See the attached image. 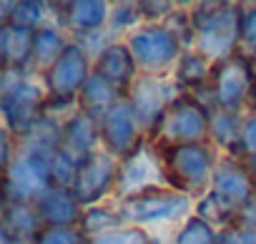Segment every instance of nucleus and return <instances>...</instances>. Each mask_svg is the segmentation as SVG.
Instances as JSON below:
<instances>
[{"label":"nucleus","mask_w":256,"mask_h":244,"mask_svg":"<svg viewBox=\"0 0 256 244\" xmlns=\"http://www.w3.org/2000/svg\"><path fill=\"white\" fill-rule=\"evenodd\" d=\"M116 209H118V216L123 224L146 229L158 244L161 234H166L171 239L174 231L196 211V199H191L171 186H158V189L134 194L128 199H118Z\"/></svg>","instance_id":"obj_1"},{"label":"nucleus","mask_w":256,"mask_h":244,"mask_svg":"<svg viewBox=\"0 0 256 244\" xmlns=\"http://www.w3.org/2000/svg\"><path fill=\"white\" fill-rule=\"evenodd\" d=\"M256 196V184L244 164V159L234 156H221L218 166L214 171L211 189L196 201L198 216H204L208 224H214L218 231L231 226L241 209Z\"/></svg>","instance_id":"obj_2"},{"label":"nucleus","mask_w":256,"mask_h":244,"mask_svg":"<svg viewBox=\"0 0 256 244\" xmlns=\"http://www.w3.org/2000/svg\"><path fill=\"white\" fill-rule=\"evenodd\" d=\"M194 48L211 63L231 58L241 51V3H191Z\"/></svg>","instance_id":"obj_3"},{"label":"nucleus","mask_w":256,"mask_h":244,"mask_svg":"<svg viewBox=\"0 0 256 244\" xmlns=\"http://www.w3.org/2000/svg\"><path fill=\"white\" fill-rule=\"evenodd\" d=\"M158 151L164 156L166 179H168L171 189H176L196 201L211 189L214 171L221 159L218 149L211 141L171 146V149H158Z\"/></svg>","instance_id":"obj_4"},{"label":"nucleus","mask_w":256,"mask_h":244,"mask_svg":"<svg viewBox=\"0 0 256 244\" xmlns=\"http://www.w3.org/2000/svg\"><path fill=\"white\" fill-rule=\"evenodd\" d=\"M46 98L48 91L40 76L3 71V96H0L3 129H8L16 139H23L36 126V121L43 116Z\"/></svg>","instance_id":"obj_5"},{"label":"nucleus","mask_w":256,"mask_h":244,"mask_svg":"<svg viewBox=\"0 0 256 244\" xmlns=\"http://www.w3.org/2000/svg\"><path fill=\"white\" fill-rule=\"evenodd\" d=\"M123 41L131 48L138 73L156 78L174 76V68L186 51V43L166 23H141Z\"/></svg>","instance_id":"obj_6"},{"label":"nucleus","mask_w":256,"mask_h":244,"mask_svg":"<svg viewBox=\"0 0 256 244\" xmlns=\"http://www.w3.org/2000/svg\"><path fill=\"white\" fill-rule=\"evenodd\" d=\"M254 83H256V76L251 68V58L238 51L231 58L214 63L208 88H204L196 96L211 111L224 108V111H234V113H246L248 103H251Z\"/></svg>","instance_id":"obj_7"},{"label":"nucleus","mask_w":256,"mask_h":244,"mask_svg":"<svg viewBox=\"0 0 256 244\" xmlns=\"http://www.w3.org/2000/svg\"><path fill=\"white\" fill-rule=\"evenodd\" d=\"M208 124H211V108L196 93H181L168 106V111L158 121L148 141H154L158 149L204 144L208 141Z\"/></svg>","instance_id":"obj_8"},{"label":"nucleus","mask_w":256,"mask_h":244,"mask_svg":"<svg viewBox=\"0 0 256 244\" xmlns=\"http://www.w3.org/2000/svg\"><path fill=\"white\" fill-rule=\"evenodd\" d=\"M168 186L166 179V166L158 146L148 139H144L131 154L118 159V174H116V186H113V199H128L134 194Z\"/></svg>","instance_id":"obj_9"},{"label":"nucleus","mask_w":256,"mask_h":244,"mask_svg":"<svg viewBox=\"0 0 256 244\" xmlns=\"http://www.w3.org/2000/svg\"><path fill=\"white\" fill-rule=\"evenodd\" d=\"M53 184L50 156L20 149L18 156L6 166V201L36 204Z\"/></svg>","instance_id":"obj_10"},{"label":"nucleus","mask_w":256,"mask_h":244,"mask_svg":"<svg viewBox=\"0 0 256 244\" xmlns=\"http://www.w3.org/2000/svg\"><path fill=\"white\" fill-rule=\"evenodd\" d=\"M184 91L178 88V83L174 81V76L166 78H156V76H138L136 83L128 91V103H131L138 124L146 134V139L154 134V129L158 126V121L164 118V113L168 111V106L181 96Z\"/></svg>","instance_id":"obj_11"},{"label":"nucleus","mask_w":256,"mask_h":244,"mask_svg":"<svg viewBox=\"0 0 256 244\" xmlns=\"http://www.w3.org/2000/svg\"><path fill=\"white\" fill-rule=\"evenodd\" d=\"M93 73V58L88 51L70 38L66 51L56 58V63L40 76L46 91L50 98H63V101H78V93L83 91L86 81Z\"/></svg>","instance_id":"obj_12"},{"label":"nucleus","mask_w":256,"mask_h":244,"mask_svg":"<svg viewBox=\"0 0 256 244\" xmlns=\"http://www.w3.org/2000/svg\"><path fill=\"white\" fill-rule=\"evenodd\" d=\"M116 174H118V159L110 156L106 149H98L96 154H90L80 161L70 189H73L76 199L83 204V209L113 199Z\"/></svg>","instance_id":"obj_13"},{"label":"nucleus","mask_w":256,"mask_h":244,"mask_svg":"<svg viewBox=\"0 0 256 244\" xmlns=\"http://www.w3.org/2000/svg\"><path fill=\"white\" fill-rule=\"evenodd\" d=\"M144 139H146V134L138 124L131 103H128V98H120L118 103H113L103 113V118H100V149H106L110 156L123 159Z\"/></svg>","instance_id":"obj_14"},{"label":"nucleus","mask_w":256,"mask_h":244,"mask_svg":"<svg viewBox=\"0 0 256 244\" xmlns=\"http://www.w3.org/2000/svg\"><path fill=\"white\" fill-rule=\"evenodd\" d=\"M58 13L50 16L73 41L100 33L108 28L110 3L106 0H73V3H53Z\"/></svg>","instance_id":"obj_15"},{"label":"nucleus","mask_w":256,"mask_h":244,"mask_svg":"<svg viewBox=\"0 0 256 244\" xmlns=\"http://www.w3.org/2000/svg\"><path fill=\"white\" fill-rule=\"evenodd\" d=\"M93 73H98L103 81H108L123 98L128 96L131 86L136 83L138 66L131 56V48L126 46V41H113L108 43L96 58H93Z\"/></svg>","instance_id":"obj_16"},{"label":"nucleus","mask_w":256,"mask_h":244,"mask_svg":"<svg viewBox=\"0 0 256 244\" xmlns=\"http://www.w3.org/2000/svg\"><path fill=\"white\" fill-rule=\"evenodd\" d=\"M33 206H36V214L43 229L78 226L83 216V204L76 199L70 186H50Z\"/></svg>","instance_id":"obj_17"},{"label":"nucleus","mask_w":256,"mask_h":244,"mask_svg":"<svg viewBox=\"0 0 256 244\" xmlns=\"http://www.w3.org/2000/svg\"><path fill=\"white\" fill-rule=\"evenodd\" d=\"M60 149H66L68 154H73L78 161H83L86 156L96 154L100 149V121L78 108L63 124Z\"/></svg>","instance_id":"obj_18"},{"label":"nucleus","mask_w":256,"mask_h":244,"mask_svg":"<svg viewBox=\"0 0 256 244\" xmlns=\"http://www.w3.org/2000/svg\"><path fill=\"white\" fill-rule=\"evenodd\" d=\"M208 141L218 149L221 156L244 159V113L214 108L208 124Z\"/></svg>","instance_id":"obj_19"},{"label":"nucleus","mask_w":256,"mask_h":244,"mask_svg":"<svg viewBox=\"0 0 256 244\" xmlns=\"http://www.w3.org/2000/svg\"><path fill=\"white\" fill-rule=\"evenodd\" d=\"M33 36H36V31L16 28V26H0V66H3V71L30 73Z\"/></svg>","instance_id":"obj_20"},{"label":"nucleus","mask_w":256,"mask_h":244,"mask_svg":"<svg viewBox=\"0 0 256 244\" xmlns=\"http://www.w3.org/2000/svg\"><path fill=\"white\" fill-rule=\"evenodd\" d=\"M70 43V36L56 23L48 21L46 26H40L33 36V63H30V73L33 76H43L56 58L66 51V46Z\"/></svg>","instance_id":"obj_21"},{"label":"nucleus","mask_w":256,"mask_h":244,"mask_svg":"<svg viewBox=\"0 0 256 244\" xmlns=\"http://www.w3.org/2000/svg\"><path fill=\"white\" fill-rule=\"evenodd\" d=\"M211 68L214 63L206 56H201L196 48H186L174 68V81L184 93H201L204 88H208Z\"/></svg>","instance_id":"obj_22"},{"label":"nucleus","mask_w":256,"mask_h":244,"mask_svg":"<svg viewBox=\"0 0 256 244\" xmlns=\"http://www.w3.org/2000/svg\"><path fill=\"white\" fill-rule=\"evenodd\" d=\"M0 26H16L26 31H38L50 21V3L38 0H20V3H3L0 6Z\"/></svg>","instance_id":"obj_23"},{"label":"nucleus","mask_w":256,"mask_h":244,"mask_svg":"<svg viewBox=\"0 0 256 244\" xmlns=\"http://www.w3.org/2000/svg\"><path fill=\"white\" fill-rule=\"evenodd\" d=\"M120 98H123V96H120L108 81H103L98 73H90V78L86 81L83 91L78 93V108L100 121L103 113H106L113 103H118Z\"/></svg>","instance_id":"obj_24"},{"label":"nucleus","mask_w":256,"mask_h":244,"mask_svg":"<svg viewBox=\"0 0 256 244\" xmlns=\"http://www.w3.org/2000/svg\"><path fill=\"white\" fill-rule=\"evenodd\" d=\"M43 224L36 214L33 204L26 201H6L3 206V231L10 236H23V239H36L40 234Z\"/></svg>","instance_id":"obj_25"},{"label":"nucleus","mask_w":256,"mask_h":244,"mask_svg":"<svg viewBox=\"0 0 256 244\" xmlns=\"http://www.w3.org/2000/svg\"><path fill=\"white\" fill-rule=\"evenodd\" d=\"M118 226H123V221L118 216V209H116L113 199H108L103 204H96V206H86L83 216H80V224H78V229L86 236H98V234H106V231L118 229Z\"/></svg>","instance_id":"obj_26"},{"label":"nucleus","mask_w":256,"mask_h":244,"mask_svg":"<svg viewBox=\"0 0 256 244\" xmlns=\"http://www.w3.org/2000/svg\"><path fill=\"white\" fill-rule=\"evenodd\" d=\"M168 244H218V229L204 216L191 214L168 239Z\"/></svg>","instance_id":"obj_27"},{"label":"nucleus","mask_w":256,"mask_h":244,"mask_svg":"<svg viewBox=\"0 0 256 244\" xmlns=\"http://www.w3.org/2000/svg\"><path fill=\"white\" fill-rule=\"evenodd\" d=\"M138 26H141L138 3H110V18H108L106 33L113 41H123L128 33L136 31Z\"/></svg>","instance_id":"obj_28"},{"label":"nucleus","mask_w":256,"mask_h":244,"mask_svg":"<svg viewBox=\"0 0 256 244\" xmlns=\"http://www.w3.org/2000/svg\"><path fill=\"white\" fill-rule=\"evenodd\" d=\"M88 239H90V244H156V239L146 229H138L131 224H123L118 229H110L106 234L88 236Z\"/></svg>","instance_id":"obj_29"},{"label":"nucleus","mask_w":256,"mask_h":244,"mask_svg":"<svg viewBox=\"0 0 256 244\" xmlns=\"http://www.w3.org/2000/svg\"><path fill=\"white\" fill-rule=\"evenodd\" d=\"M80 161L68 154L66 149H58L50 154V174H53V184L56 186H70L73 179H76V171H78Z\"/></svg>","instance_id":"obj_30"},{"label":"nucleus","mask_w":256,"mask_h":244,"mask_svg":"<svg viewBox=\"0 0 256 244\" xmlns=\"http://www.w3.org/2000/svg\"><path fill=\"white\" fill-rule=\"evenodd\" d=\"M36 244H90V239L78 226H56V229H40Z\"/></svg>","instance_id":"obj_31"},{"label":"nucleus","mask_w":256,"mask_h":244,"mask_svg":"<svg viewBox=\"0 0 256 244\" xmlns=\"http://www.w3.org/2000/svg\"><path fill=\"white\" fill-rule=\"evenodd\" d=\"M241 53H256V3H241Z\"/></svg>","instance_id":"obj_32"},{"label":"nucleus","mask_w":256,"mask_h":244,"mask_svg":"<svg viewBox=\"0 0 256 244\" xmlns=\"http://www.w3.org/2000/svg\"><path fill=\"white\" fill-rule=\"evenodd\" d=\"M176 8L178 3H171V0H141L138 16H141V23H166Z\"/></svg>","instance_id":"obj_33"},{"label":"nucleus","mask_w":256,"mask_h":244,"mask_svg":"<svg viewBox=\"0 0 256 244\" xmlns=\"http://www.w3.org/2000/svg\"><path fill=\"white\" fill-rule=\"evenodd\" d=\"M218 244H256V229L234 221L231 226L218 231Z\"/></svg>","instance_id":"obj_34"},{"label":"nucleus","mask_w":256,"mask_h":244,"mask_svg":"<svg viewBox=\"0 0 256 244\" xmlns=\"http://www.w3.org/2000/svg\"><path fill=\"white\" fill-rule=\"evenodd\" d=\"M244 151L246 156L256 151V108L244 113Z\"/></svg>","instance_id":"obj_35"},{"label":"nucleus","mask_w":256,"mask_h":244,"mask_svg":"<svg viewBox=\"0 0 256 244\" xmlns=\"http://www.w3.org/2000/svg\"><path fill=\"white\" fill-rule=\"evenodd\" d=\"M238 224H244V226H251V229H256V196L241 209V214H238V219H236Z\"/></svg>","instance_id":"obj_36"},{"label":"nucleus","mask_w":256,"mask_h":244,"mask_svg":"<svg viewBox=\"0 0 256 244\" xmlns=\"http://www.w3.org/2000/svg\"><path fill=\"white\" fill-rule=\"evenodd\" d=\"M244 164H246V169H248V174H251V179L256 184V151L248 154V156H244Z\"/></svg>","instance_id":"obj_37"},{"label":"nucleus","mask_w":256,"mask_h":244,"mask_svg":"<svg viewBox=\"0 0 256 244\" xmlns=\"http://www.w3.org/2000/svg\"><path fill=\"white\" fill-rule=\"evenodd\" d=\"M3 244H36V239H23V236H10L3 231Z\"/></svg>","instance_id":"obj_38"},{"label":"nucleus","mask_w":256,"mask_h":244,"mask_svg":"<svg viewBox=\"0 0 256 244\" xmlns=\"http://www.w3.org/2000/svg\"><path fill=\"white\" fill-rule=\"evenodd\" d=\"M256 108V83H254V91H251V103H248V111Z\"/></svg>","instance_id":"obj_39"},{"label":"nucleus","mask_w":256,"mask_h":244,"mask_svg":"<svg viewBox=\"0 0 256 244\" xmlns=\"http://www.w3.org/2000/svg\"><path fill=\"white\" fill-rule=\"evenodd\" d=\"M248 58H251V68H254V76H256V53H254V56H248Z\"/></svg>","instance_id":"obj_40"}]
</instances>
